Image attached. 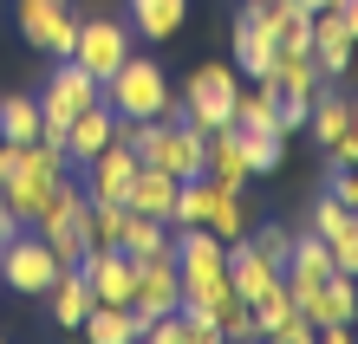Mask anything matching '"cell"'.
Wrapping results in <instances>:
<instances>
[{
    "label": "cell",
    "mask_w": 358,
    "mask_h": 344,
    "mask_svg": "<svg viewBox=\"0 0 358 344\" xmlns=\"http://www.w3.org/2000/svg\"><path fill=\"white\" fill-rule=\"evenodd\" d=\"M215 325H222V338H235V344H241V338H261V331H255V306H248L241 292H228V299H222Z\"/></svg>",
    "instance_id": "obj_29"
},
{
    "label": "cell",
    "mask_w": 358,
    "mask_h": 344,
    "mask_svg": "<svg viewBox=\"0 0 358 344\" xmlns=\"http://www.w3.org/2000/svg\"><path fill=\"white\" fill-rule=\"evenodd\" d=\"M170 234H176L170 221H150V214H137V208H131V227H124V241H117V247L131 253V260H150V253L170 247Z\"/></svg>",
    "instance_id": "obj_23"
},
{
    "label": "cell",
    "mask_w": 358,
    "mask_h": 344,
    "mask_svg": "<svg viewBox=\"0 0 358 344\" xmlns=\"http://www.w3.org/2000/svg\"><path fill=\"white\" fill-rule=\"evenodd\" d=\"M280 98V130L293 137V130H306V117H313V98H293V91H273Z\"/></svg>",
    "instance_id": "obj_32"
},
{
    "label": "cell",
    "mask_w": 358,
    "mask_h": 344,
    "mask_svg": "<svg viewBox=\"0 0 358 344\" xmlns=\"http://www.w3.org/2000/svg\"><path fill=\"white\" fill-rule=\"evenodd\" d=\"M215 202H222V182H208V176L176 182V227H208Z\"/></svg>",
    "instance_id": "obj_21"
},
{
    "label": "cell",
    "mask_w": 358,
    "mask_h": 344,
    "mask_svg": "<svg viewBox=\"0 0 358 344\" xmlns=\"http://www.w3.org/2000/svg\"><path fill=\"white\" fill-rule=\"evenodd\" d=\"M293 312H300V306H293V286H287V279H273V286L255 299V331H261V338H273Z\"/></svg>",
    "instance_id": "obj_26"
},
{
    "label": "cell",
    "mask_w": 358,
    "mask_h": 344,
    "mask_svg": "<svg viewBox=\"0 0 358 344\" xmlns=\"http://www.w3.org/2000/svg\"><path fill=\"white\" fill-rule=\"evenodd\" d=\"M248 241H255V247L267 253V260L287 273V260H293V227H280V221H273V227H261V234H248Z\"/></svg>",
    "instance_id": "obj_31"
},
{
    "label": "cell",
    "mask_w": 358,
    "mask_h": 344,
    "mask_svg": "<svg viewBox=\"0 0 358 344\" xmlns=\"http://www.w3.org/2000/svg\"><path fill=\"white\" fill-rule=\"evenodd\" d=\"M332 273H339V267H332V247L320 241V234H313V227L293 234V260H287V273H280L287 286H293V306H306V299L320 292Z\"/></svg>",
    "instance_id": "obj_10"
},
{
    "label": "cell",
    "mask_w": 358,
    "mask_h": 344,
    "mask_svg": "<svg viewBox=\"0 0 358 344\" xmlns=\"http://www.w3.org/2000/svg\"><path fill=\"white\" fill-rule=\"evenodd\" d=\"M137 169H143V156H137L131 143H104L78 176H85L92 202H124V195H131V182H137Z\"/></svg>",
    "instance_id": "obj_9"
},
{
    "label": "cell",
    "mask_w": 358,
    "mask_h": 344,
    "mask_svg": "<svg viewBox=\"0 0 358 344\" xmlns=\"http://www.w3.org/2000/svg\"><path fill=\"white\" fill-rule=\"evenodd\" d=\"M78 273L92 279L98 306H131V292H137V260L124 247H92L85 260H78Z\"/></svg>",
    "instance_id": "obj_8"
},
{
    "label": "cell",
    "mask_w": 358,
    "mask_h": 344,
    "mask_svg": "<svg viewBox=\"0 0 358 344\" xmlns=\"http://www.w3.org/2000/svg\"><path fill=\"white\" fill-rule=\"evenodd\" d=\"M208 227H215L222 241H241V234H248V208H241V188H222V202H215V214H208Z\"/></svg>",
    "instance_id": "obj_28"
},
{
    "label": "cell",
    "mask_w": 358,
    "mask_h": 344,
    "mask_svg": "<svg viewBox=\"0 0 358 344\" xmlns=\"http://www.w3.org/2000/svg\"><path fill=\"white\" fill-rule=\"evenodd\" d=\"M273 338H280V344H313V338H320V325H313L306 312H293V318H287V325L273 331Z\"/></svg>",
    "instance_id": "obj_33"
},
{
    "label": "cell",
    "mask_w": 358,
    "mask_h": 344,
    "mask_svg": "<svg viewBox=\"0 0 358 344\" xmlns=\"http://www.w3.org/2000/svg\"><path fill=\"white\" fill-rule=\"evenodd\" d=\"M104 104H111L117 117H131V124H143V117H176L170 72H163L157 59H143V52H131L111 78H104Z\"/></svg>",
    "instance_id": "obj_1"
},
{
    "label": "cell",
    "mask_w": 358,
    "mask_h": 344,
    "mask_svg": "<svg viewBox=\"0 0 358 344\" xmlns=\"http://www.w3.org/2000/svg\"><path fill=\"white\" fill-rule=\"evenodd\" d=\"M104 143H117V111L98 98L92 111H78V117L66 124V163H72V169H85Z\"/></svg>",
    "instance_id": "obj_12"
},
{
    "label": "cell",
    "mask_w": 358,
    "mask_h": 344,
    "mask_svg": "<svg viewBox=\"0 0 358 344\" xmlns=\"http://www.w3.org/2000/svg\"><path fill=\"white\" fill-rule=\"evenodd\" d=\"M306 130L320 137V149H326V143H339V137L352 130V91H320V98H313Z\"/></svg>",
    "instance_id": "obj_20"
},
{
    "label": "cell",
    "mask_w": 358,
    "mask_h": 344,
    "mask_svg": "<svg viewBox=\"0 0 358 344\" xmlns=\"http://www.w3.org/2000/svg\"><path fill=\"white\" fill-rule=\"evenodd\" d=\"M332 195H339L345 208H358V163H345V169H332Z\"/></svg>",
    "instance_id": "obj_34"
},
{
    "label": "cell",
    "mask_w": 358,
    "mask_h": 344,
    "mask_svg": "<svg viewBox=\"0 0 358 344\" xmlns=\"http://www.w3.org/2000/svg\"><path fill=\"white\" fill-rule=\"evenodd\" d=\"M182 20H189V0H131V27L143 39H170Z\"/></svg>",
    "instance_id": "obj_22"
},
{
    "label": "cell",
    "mask_w": 358,
    "mask_h": 344,
    "mask_svg": "<svg viewBox=\"0 0 358 344\" xmlns=\"http://www.w3.org/2000/svg\"><path fill=\"white\" fill-rule=\"evenodd\" d=\"M13 227H20V221H13V208H7V202H0V247H7V241H13Z\"/></svg>",
    "instance_id": "obj_36"
},
{
    "label": "cell",
    "mask_w": 358,
    "mask_h": 344,
    "mask_svg": "<svg viewBox=\"0 0 358 344\" xmlns=\"http://www.w3.org/2000/svg\"><path fill=\"white\" fill-rule=\"evenodd\" d=\"M352 52H358V33L345 27V13L339 7H320V13H313V59H320L326 84L352 72Z\"/></svg>",
    "instance_id": "obj_11"
},
{
    "label": "cell",
    "mask_w": 358,
    "mask_h": 344,
    "mask_svg": "<svg viewBox=\"0 0 358 344\" xmlns=\"http://www.w3.org/2000/svg\"><path fill=\"white\" fill-rule=\"evenodd\" d=\"M39 124H46V111H39V98H0V137H13V143H33L39 137Z\"/></svg>",
    "instance_id": "obj_24"
},
{
    "label": "cell",
    "mask_w": 358,
    "mask_h": 344,
    "mask_svg": "<svg viewBox=\"0 0 358 344\" xmlns=\"http://www.w3.org/2000/svg\"><path fill=\"white\" fill-rule=\"evenodd\" d=\"M202 176L222 182V188H248V156H241V130H235V124L208 130V143H202Z\"/></svg>",
    "instance_id": "obj_14"
},
{
    "label": "cell",
    "mask_w": 358,
    "mask_h": 344,
    "mask_svg": "<svg viewBox=\"0 0 358 344\" xmlns=\"http://www.w3.org/2000/svg\"><path fill=\"white\" fill-rule=\"evenodd\" d=\"M300 7H306V13H320V7H332V0H300Z\"/></svg>",
    "instance_id": "obj_38"
},
{
    "label": "cell",
    "mask_w": 358,
    "mask_h": 344,
    "mask_svg": "<svg viewBox=\"0 0 358 344\" xmlns=\"http://www.w3.org/2000/svg\"><path fill=\"white\" fill-rule=\"evenodd\" d=\"M66 273V260L46 247V234L39 227H13V241L0 247V286L27 292V299H46V286Z\"/></svg>",
    "instance_id": "obj_4"
},
{
    "label": "cell",
    "mask_w": 358,
    "mask_h": 344,
    "mask_svg": "<svg viewBox=\"0 0 358 344\" xmlns=\"http://www.w3.org/2000/svg\"><path fill=\"white\" fill-rule=\"evenodd\" d=\"M332 7H339V13H345V27L358 33V0H332Z\"/></svg>",
    "instance_id": "obj_37"
},
{
    "label": "cell",
    "mask_w": 358,
    "mask_h": 344,
    "mask_svg": "<svg viewBox=\"0 0 358 344\" xmlns=\"http://www.w3.org/2000/svg\"><path fill=\"white\" fill-rule=\"evenodd\" d=\"M241 156H248V176H267V169H280L287 137H248L241 130Z\"/></svg>",
    "instance_id": "obj_30"
},
{
    "label": "cell",
    "mask_w": 358,
    "mask_h": 344,
    "mask_svg": "<svg viewBox=\"0 0 358 344\" xmlns=\"http://www.w3.org/2000/svg\"><path fill=\"white\" fill-rule=\"evenodd\" d=\"M46 306H52V318H59L66 331H78V325H85V312L98 306V299H92V279L78 273V267H66V273L46 286Z\"/></svg>",
    "instance_id": "obj_18"
},
{
    "label": "cell",
    "mask_w": 358,
    "mask_h": 344,
    "mask_svg": "<svg viewBox=\"0 0 358 344\" xmlns=\"http://www.w3.org/2000/svg\"><path fill=\"white\" fill-rule=\"evenodd\" d=\"M320 241L332 247V267H339V273H352V279H358V208H345V214H339V221H332V227L320 234Z\"/></svg>",
    "instance_id": "obj_27"
},
{
    "label": "cell",
    "mask_w": 358,
    "mask_h": 344,
    "mask_svg": "<svg viewBox=\"0 0 358 344\" xmlns=\"http://www.w3.org/2000/svg\"><path fill=\"white\" fill-rule=\"evenodd\" d=\"M98 98H104V84H98L85 66H78V59H59V66H52V78H46V91H39V111H46L39 137L66 149V124H72L78 111H92Z\"/></svg>",
    "instance_id": "obj_3"
},
{
    "label": "cell",
    "mask_w": 358,
    "mask_h": 344,
    "mask_svg": "<svg viewBox=\"0 0 358 344\" xmlns=\"http://www.w3.org/2000/svg\"><path fill=\"white\" fill-rule=\"evenodd\" d=\"M72 59H78V66H85L98 84H104V78L124 66V59H131V27H117V20H104V13H98V20H78Z\"/></svg>",
    "instance_id": "obj_6"
},
{
    "label": "cell",
    "mask_w": 358,
    "mask_h": 344,
    "mask_svg": "<svg viewBox=\"0 0 358 344\" xmlns=\"http://www.w3.org/2000/svg\"><path fill=\"white\" fill-rule=\"evenodd\" d=\"M124 227H131V208L124 202H92V214H85V241L92 247H117Z\"/></svg>",
    "instance_id": "obj_25"
},
{
    "label": "cell",
    "mask_w": 358,
    "mask_h": 344,
    "mask_svg": "<svg viewBox=\"0 0 358 344\" xmlns=\"http://www.w3.org/2000/svg\"><path fill=\"white\" fill-rule=\"evenodd\" d=\"M13 20H20V33H27V46L52 52V59H72V39H78L72 0H13Z\"/></svg>",
    "instance_id": "obj_5"
},
{
    "label": "cell",
    "mask_w": 358,
    "mask_h": 344,
    "mask_svg": "<svg viewBox=\"0 0 358 344\" xmlns=\"http://www.w3.org/2000/svg\"><path fill=\"white\" fill-rule=\"evenodd\" d=\"M273 279H280V267H273L267 253H261L255 241H248V234H241V241H228V286H235V292L248 299V306H255V299L273 286Z\"/></svg>",
    "instance_id": "obj_13"
},
{
    "label": "cell",
    "mask_w": 358,
    "mask_h": 344,
    "mask_svg": "<svg viewBox=\"0 0 358 344\" xmlns=\"http://www.w3.org/2000/svg\"><path fill=\"white\" fill-rule=\"evenodd\" d=\"M235 98H241V72H235V59H208V66L189 72L182 84V98H176V117H189L196 130H222V124H235Z\"/></svg>",
    "instance_id": "obj_2"
},
{
    "label": "cell",
    "mask_w": 358,
    "mask_h": 344,
    "mask_svg": "<svg viewBox=\"0 0 358 344\" xmlns=\"http://www.w3.org/2000/svg\"><path fill=\"white\" fill-rule=\"evenodd\" d=\"M176 299H182V273H176V253L163 247L150 253V260H137V292H131V312L150 325V318L163 312H176Z\"/></svg>",
    "instance_id": "obj_7"
},
{
    "label": "cell",
    "mask_w": 358,
    "mask_h": 344,
    "mask_svg": "<svg viewBox=\"0 0 358 344\" xmlns=\"http://www.w3.org/2000/svg\"><path fill=\"white\" fill-rule=\"evenodd\" d=\"M124 208H137V214H150V221H170L176 227V176L143 163L137 182H131V195H124Z\"/></svg>",
    "instance_id": "obj_16"
},
{
    "label": "cell",
    "mask_w": 358,
    "mask_h": 344,
    "mask_svg": "<svg viewBox=\"0 0 358 344\" xmlns=\"http://www.w3.org/2000/svg\"><path fill=\"white\" fill-rule=\"evenodd\" d=\"M78 331H85L92 344H131V338H143V318L131 306H92Z\"/></svg>",
    "instance_id": "obj_19"
},
{
    "label": "cell",
    "mask_w": 358,
    "mask_h": 344,
    "mask_svg": "<svg viewBox=\"0 0 358 344\" xmlns=\"http://www.w3.org/2000/svg\"><path fill=\"white\" fill-rule=\"evenodd\" d=\"M352 137H358V91H352Z\"/></svg>",
    "instance_id": "obj_39"
},
{
    "label": "cell",
    "mask_w": 358,
    "mask_h": 344,
    "mask_svg": "<svg viewBox=\"0 0 358 344\" xmlns=\"http://www.w3.org/2000/svg\"><path fill=\"white\" fill-rule=\"evenodd\" d=\"M326 156H332V169H345V163H358V137L345 130L339 143H326Z\"/></svg>",
    "instance_id": "obj_35"
},
{
    "label": "cell",
    "mask_w": 358,
    "mask_h": 344,
    "mask_svg": "<svg viewBox=\"0 0 358 344\" xmlns=\"http://www.w3.org/2000/svg\"><path fill=\"white\" fill-rule=\"evenodd\" d=\"M300 312L313 318V325H352V318H358V279H352V273H332Z\"/></svg>",
    "instance_id": "obj_17"
},
{
    "label": "cell",
    "mask_w": 358,
    "mask_h": 344,
    "mask_svg": "<svg viewBox=\"0 0 358 344\" xmlns=\"http://www.w3.org/2000/svg\"><path fill=\"white\" fill-rule=\"evenodd\" d=\"M235 72L241 78H267L273 72V27L261 13H248V7L235 20Z\"/></svg>",
    "instance_id": "obj_15"
}]
</instances>
